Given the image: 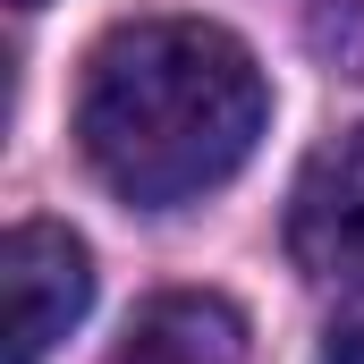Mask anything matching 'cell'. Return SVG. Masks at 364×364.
Wrapping results in <instances>:
<instances>
[{"label": "cell", "mask_w": 364, "mask_h": 364, "mask_svg": "<svg viewBox=\"0 0 364 364\" xmlns=\"http://www.w3.org/2000/svg\"><path fill=\"white\" fill-rule=\"evenodd\" d=\"M272 127V85L229 26L136 17L110 26L77 85V144L136 212H178L229 186Z\"/></svg>", "instance_id": "6da1fadb"}, {"label": "cell", "mask_w": 364, "mask_h": 364, "mask_svg": "<svg viewBox=\"0 0 364 364\" xmlns=\"http://www.w3.org/2000/svg\"><path fill=\"white\" fill-rule=\"evenodd\" d=\"M93 305V255L60 220H17L0 237V364H43Z\"/></svg>", "instance_id": "7a4b0ae2"}, {"label": "cell", "mask_w": 364, "mask_h": 364, "mask_svg": "<svg viewBox=\"0 0 364 364\" xmlns=\"http://www.w3.org/2000/svg\"><path fill=\"white\" fill-rule=\"evenodd\" d=\"M288 255L314 279H364V127L331 136L288 195Z\"/></svg>", "instance_id": "3957f363"}, {"label": "cell", "mask_w": 364, "mask_h": 364, "mask_svg": "<svg viewBox=\"0 0 364 364\" xmlns=\"http://www.w3.org/2000/svg\"><path fill=\"white\" fill-rule=\"evenodd\" d=\"M110 364H246V322L229 296H203V288H178V296H153L127 339L110 348Z\"/></svg>", "instance_id": "277c9868"}, {"label": "cell", "mask_w": 364, "mask_h": 364, "mask_svg": "<svg viewBox=\"0 0 364 364\" xmlns=\"http://www.w3.org/2000/svg\"><path fill=\"white\" fill-rule=\"evenodd\" d=\"M322 364H364V305H348V314L322 331Z\"/></svg>", "instance_id": "5b68a950"}, {"label": "cell", "mask_w": 364, "mask_h": 364, "mask_svg": "<svg viewBox=\"0 0 364 364\" xmlns=\"http://www.w3.org/2000/svg\"><path fill=\"white\" fill-rule=\"evenodd\" d=\"M17 9H43V0H17Z\"/></svg>", "instance_id": "8992f818"}]
</instances>
